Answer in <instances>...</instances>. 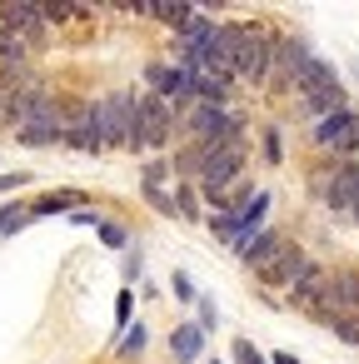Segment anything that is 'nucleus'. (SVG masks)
Masks as SVG:
<instances>
[{
    "instance_id": "f257e3e1",
    "label": "nucleus",
    "mask_w": 359,
    "mask_h": 364,
    "mask_svg": "<svg viewBox=\"0 0 359 364\" xmlns=\"http://www.w3.org/2000/svg\"><path fill=\"white\" fill-rule=\"evenodd\" d=\"M135 110H140V95H135V90H110V95L90 100L95 155H110V150L130 145V135H135Z\"/></svg>"
},
{
    "instance_id": "f03ea898",
    "label": "nucleus",
    "mask_w": 359,
    "mask_h": 364,
    "mask_svg": "<svg viewBox=\"0 0 359 364\" xmlns=\"http://www.w3.org/2000/svg\"><path fill=\"white\" fill-rule=\"evenodd\" d=\"M175 130H180V115H175L165 100L140 95L135 135H130V145H125V150H135V155H155V150H165V145H170V135H175Z\"/></svg>"
},
{
    "instance_id": "7ed1b4c3",
    "label": "nucleus",
    "mask_w": 359,
    "mask_h": 364,
    "mask_svg": "<svg viewBox=\"0 0 359 364\" xmlns=\"http://www.w3.org/2000/svg\"><path fill=\"white\" fill-rule=\"evenodd\" d=\"M274 41H279V31H269V26L245 31V46H240V60H235V85H264L269 80Z\"/></svg>"
},
{
    "instance_id": "20e7f679",
    "label": "nucleus",
    "mask_w": 359,
    "mask_h": 364,
    "mask_svg": "<svg viewBox=\"0 0 359 364\" xmlns=\"http://www.w3.org/2000/svg\"><path fill=\"white\" fill-rule=\"evenodd\" d=\"M344 314H359V269H329L324 279V299L314 304V324H334Z\"/></svg>"
},
{
    "instance_id": "39448f33",
    "label": "nucleus",
    "mask_w": 359,
    "mask_h": 364,
    "mask_svg": "<svg viewBox=\"0 0 359 364\" xmlns=\"http://www.w3.org/2000/svg\"><path fill=\"white\" fill-rule=\"evenodd\" d=\"M314 145H319V150H329L334 160H349V155L359 150V110H354V105H344V110H334V115L314 120Z\"/></svg>"
},
{
    "instance_id": "423d86ee",
    "label": "nucleus",
    "mask_w": 359,
    "mask_h": 364,
    "mask_svg": "<svg viewBox=\"0 0 359 364\" xmlns=\"http://www.w3.org/2000/svg\"><path fill=\"white\" fill-rule=\"evenodd\" d=\"M309 264H314V259H309V255H304L294 240H284V245H279V250H274V255H269V259L254 269V279H259L264 289H284V294H289Z\"/></svg>"
},
{
    "instance_id": "0eeeda50",
    "label": "nucleus",
    "mask_w": 359,
    "mask_h": 364,
    "mask_svg": "<svg viewBox=\"0 0 359 364\" xmlns=\"http://www.w3.org/2000/svg\"><path fill=\"white\" fill-rule=\"evenodd\" d=\"M319 200H324L334 215H344V220L359 225V165H354V160H334Z\"/></svg>"
},
{
    "instance_id": "6e6552de",
    "label": "nucleus",
    "mask_w": 359,
    "mask_h": 364,
    "mask_svg": "<svg viewBox=\"0 0 359 364\" xmlns=\"http://www.w3.org/2000/svg\"><path fill=\"white\" fill-rule=\"evenodd\" d=\"M60 130H65V100L60 95H45L41 110L16 130V140L31 145V150H45V145H60Z\"/></svg>"
},
{
    "instance_id": "1a4fd4ad",
    "label": "nucleus",
    "mask_w": 359,
    "mask_h": 364,
    "mask_svg": "<svg viewBox=\"0 0 359 364\" xmlns=\"http://www.w3.org/2000/svg\"><path fill=\"white\" fill-rule=\"evenodd\" d=\"M309 55H314V50H309L304 36H284V31H279V41H274V60H269V85H274V90H294V75L304 70Z\"/></svg>"
},
{
    "instance_id": "9d476101",
    "label": "nucleus",
    "mask_w": 359,
    "mask_h": 364,
    "mask_svg": "<svg viewBox=\"0 0 359 364\" xmlns=\"http://www.w3.org/2000/svg\"><path fill=\"white\" fill-rule=\"evenodd\" d=\"M0 26H6L21 46H31V50H36V46L45 41V31H50L45 16H41V6H31V0H6V6H0Z\"/></svg>"
},
{
    "instance_id": "9b49d317",
    "label": "nucleus",
    "mask_w": 359,
    "mask_h": 364,
    "mask_svg": "<svg viewBox=\"0 0 359 364\" xmlns=\"http://www.w3.org/2000/svg\"><path fill=\"white\" fill-rule=\"evenodd\" d=\"M60 145L75 155H95V125H90V100H65V130Z\"/></svg>"
},
{
    "instance_id": "f8f14e48",
    "label": "nucleus",
    "mask_w": 359,
    "mask_h": 364,
    "mask_svg": "<svg viewBox=\"0 0 359 364\" xmlns=\"http://www.w3.org/2000/svg\"><path fill=\"white\" fill-rule=\"evenodd\" d=\"M344 105H349L344 85H324V90H309V95H299V110H304V120H324V115H334V110H344Z\"/></svg>"
},
{
    "instance_id": "ddd939ff",
    "label": "nucleus",
    "mask_w": 359,
    "mask_h": 364,
    "mask_svg": "<svg viewBox=\"0 0 359 364\" xmlns=\"http://www.w3.org/2000/svg\"><path fill=\"white\" fill-rule=\"evenodd\" d=\"M85 205V190H50V195H41L36 205H31V220H45V215H70V210H80Z\"/></svg>"
},
{
    "instance_id": "4468645a",
    "label": "nucleus",
    "mask_w": 359,
    "mask_h": 364,
    "mask_svg": "<svg viewBox=\"0 0 359 364\" xmlns=\"http://www.w3.org/2000/svg\"><path fill=\"white\" fill-rule=\"evenodd\" d=\"M324 279H329V269H319V264H309L304 274H299V284L289 289V299L304 309V314H314V304L324 299Z\"/></svg>"
},
{
    "instance_id": "2eb2a0df",
    "label": "nucleus",
    "mask_w": 359,
    "mask_h": 364,
    "mask_svg": "<svg viewBox=\"0 0 359 364\" xmlns=\"http://www.w3.org/2000/svg\"><path fill=\"white\" fill-rule=\"evenodd\" d=\"M205 329L200 324H180L175 334H170V354L180 359V364H195V359H205Z\"/></svg>"
},
{
    "instance_id": "dca6fc26",
    "label": "nucleus",
    "mask_w": 359,
    "mask_h": 364,
    "mask_svg": "<svg viewBox=\"0 0 359 364\" xmlns=\"http://www.w3.org/2000/svg\"><path fill=\"white\" fill-rule=\"evenodd\" d=\"M324 85H339V75H334V65H329V60L309 55V60H304V70L294 75V95H309V90H324Z\"/></svg>"
},
{
    "instance_id": "f3484780",
    "label": "nucleus",
    "mask_w": 359,
    "mask_h": 364,
    "mask_svg": "<svg viewBox=\"0 0 359 364\" xmlns=\"http://www.w3.org/2000/svg\"><path fill=\"white\" fill-rule=\"evenodd\" d=\"M145 16H150V21H160L170 36H180V31L200 16V6H145Z\"/></svg>"
},
{
    "instance_id": "a211bd4d",
    "label": "nucleus",
    "mask_w": 359,
    "mask_h": 364,
    "mask_svg": "<svg viewBox=\"0 0 359 364\" xmlns=\"http://www.w3.org/2000/svg\"><path fill=\"white\" fill-rule=\"evenodd\" d=\"M284 240H289L284 230H269V225H259V240H254V250L245 255V269L254 274V269H259V264H264V259H269V255H274V250H279Z\"/></svg>"
},
{
    "instance_id": "6ab92c4d",
    "label": "nucleus",
    "mask_w": 359,
    "mask_h": 364,
    "mask_svg": "<svg viewBox=\"0 0 359 364\" xmlns=\"http://www.w3.org/2000/svg\"><path fill=\"white\" fill-rule=\"evenodd\" d=\"M26 225H31V205L26 200H6V205H0V240L26 230Z\"/></svg>"
},
{
    "instance_id": "aec40b11",
    "label": "nucleus",
    "mask_w": 359,
    "mask_h": 364,
    "mask_svg": "<svg viewBox=\"0 0 359 364\" xmlns=\"http://www.w3.org/2000/svg\"><path fill=\"white\" fill-rule=\"evenodd\" d=\"M140 195H145V205H150L155 215H165V220H175V195H170L165 185H155V180H140Z\"/></svg>"
},
{
    "instance_id": "412c9836",
    "label": "nucleus",
    "mask_w": 359,
    "mask_h": 364,
    "mask_svg": "<svg viewBox=\"0 0 359 364\" xmlns=\"http://www.w3.org/2000/svg\"><path fill=\"white\" fill-rule=\"evenodd\" d=\"M41 16H45V26H65V21H85L90 11L85 6H65V0H45Z\"/></svg>"
},
{
    "instance_id": "4be33fe9",
    "label": "nucleus",
    "mask_w": 359,
    "mask_h": 364,
    "mask_svg": "<svg viewBox=\"0 0 359 364\" xmlns=\"http://www.w3.org/2000/svg\"><path fill=\"white\" fill-rule=\"evenodd\" d=\"M130 324H135V289L125 284V289L115 294V339H120V334H125Z\"/></svg>"
},
{
    "instance_id": "5701e85b",
    "label": "nucleus",
    "mask_w": 359,
    "mask_h": 364,
    "mask_svg": "<svg viewBox=\"0 0 359 364\" xmlns=\"http://www.w3.org/2000/svg\"><path fill=\"white\" fill-rule=\"evenodd\" d=\"M175 195V215L180 220H200V190L195 185H180V190H170Z\"/></svg>"
},
{
    "instance_id": "b1692460",
    "label": "nucleus",
    "mask_w": 359,
    "mask_h": 364,
    "mask_svg": "<svg viewBox=\"0 0 359 364\" xmlns=\"http://www.w3.org/2000/svg\"><path fill=\"white\" fill-rule=\"evenodd\" d=\"M264 210H269V190H250V200H245L240 220H245V225H259V220H264Z\"/></svg>"
},
{
    "instance_id": "393cba45",
    "label": "nucleus",
    "mask_w": 359,
    "mask_h": 364,
    "mask_svg": "<svg viewBox=\"0 0 359 364\" xmlns=\"http://www.w3.org/2000/svg\"><path fill=\"white\" fill-rule=\"evenodd\" d=\"M210 235H220V240L230 245V240L240 235V215H225V210H215V215H210Z\"/></svg>"
},
{
    "instance_id": "a878e982",
    "label": "nucleus",
    "mask_w": 359,
    "mask_h": 364,
    "mask_svg": "<svg viewBox=\"0 0 359 364\" xmlns=\"http://www.w3.org/2000/svg\"><path fill=\"white\" fill-rule=\"evenodd\" d=\"M100 245H105V250H130V230L115 225V220H105V225H100Z\"/></svg>"
},
{
    "instance_id": "bb28decb",
    "label": "nucleus",
    "mask_w": 359,
    "mask_h": 364,
    "mask_svg": "<svg viewBox=\"0 0 359 364\" xmlns=\"http://www.w3.org/2000/svg\"><path fill=\"white\" fill-rule=\"evenodd\" d=\"M230 354H235V364H269V359H264V354H259V349H254V344H250L245 334H235Z\"/></svg>"
},
{
    "instance_id": "cd10ccee",
    "label": "nucleus",
    "mask_w": 359,
    "mask_h": 364,
    "mask_svg": "<svg viewBox=\"0 0 359 364\" xmlns=\"http://www.w3.org/2000/svg\"><path fill=\"white\" fill-rule=\"evenodd\" d=\"M329 329H334L344 344H354V349H359V314H344V319H334Z\"/></svg>"
},
{
    "instance_id": "c85d7f7f",
    "label": "nucleus",
    "mask_w": 359,
    "mask_h": 364,
    "mask_svg": "<svg viewBox=\"0 0 359 364\" xmlns=\"http://www.w3.org/2000/svg\"><path fill=\"white\" fill-rule=\"evenodd\" d=\"M120 349H125V354H140V349H145V329H140V324H130V329L120 334Z\"/></svg>"
},
{
    "instance_id": "c756f323",
    "label": "nucleus",
    "mask_w": 359,
    "mask_h": 364,
    "mask_svg": "<svg viewBox=\"0 0 359 364\" xmlns=\"http://www.w3.org/2000/svg\"><path fill=\"white\" fill-rule=\"evenodd\" d=\"M264 160H269V165H279V160H284V145H279V130H264Z\"/></svg>"
},
{
    "instance_id": "7c9ffc66",
    "label": "nucleus",
    "mask_w": 359,
    "mask_h": 364,
    "mask_svg": "<svg viewBox=\"0 0 359 364\" xmlns=\"http://www.w3.org/2000/svg\"><path fill=\"white\" fill-rule=\"evenodd\" d=\"M31 185V175L26 170H11V175H0V195H6V190H26Z\"/></svg>"
},
{
    "instance_id": "2f4dec72",
    "label": "nucleus",
    "mask_w": 359,
    "mask_h": 364,
    "mask_svg": "<svg viewBox=\"0 0 359 364\" xmlns=\"http://www.w3.org/2000/svg\"><path fill=\"white\" fill-rule=\"evenodd\" d=\"M215 324H220V314H215V299H200V329L210 334Z\"/></svg>"
},
{
    "instance_id": "473e14b6",
    "label": "nucleus",
    "mask_w": 359,
    "mask_h": 364,
    "mask_svg": "<svg viewBox=\"0 0 359 364\" xmlns=\"http://www.w3.org/2000/svg\"><path fill=\"white\" fill-rule=\"evenodd\" d=\"M70 220H75V225H95V230L105 225V220H100V215H95L90 205H80V210H70Z\"/></svg>"
},
{
    "instance_id": "72a5a7b5",
    "label": "nucleus",
    "mask_w": 359,
    "mask_h": 364,
    "mask_svg": "<svg viewBox=\"0 0 359 364\" xmlns=\"http://www.w3.org/2000/svg\"><path fill=\"white\" fill-rule=\"evenodd\" d=\"M170 284H175V299H185V304L195 299V284H190V274H175Z\"/></svg>"
},
{
    "instance_id": "f704fd0d",
    "label": "nucleus",
    "mask_w": 359,
    "mask_h": 364,
    "mask_svg": "<svg viewBox=\"0 0 359 364\" xmlns=\"http://www.w3.org/2000/svg\"><path fill=\"white\" fill-rule=\"evenodd\" d=\"M145 180H155V185H165V160H150V165H145Z\"/></svg>"
},
{
    "instance_id": "c9c22d12",
    "label": "nucleus",
    "mask_w": 359,
    "mask_h": 364,
    "mask_svg": "<svg viewBox=\"0 0 359 364\" xmlns=\"http://www.w3.org/2000/svg\"><path fill=\"white\" fill-rule=\"evenodd\" d=\"M269 364H299V359H294L289 349H274V354H269Z\"/></svg>"
},
{
    "instance_id": "e433bc0d",
    "label": "nucleus",
    "mask_w": 359,
    "mask_h": 364,
    "mask_svg": "<svg viewBox=\"0 0 359 364\" xmlns=\"http://www.w3.org/2000/svg\"><path fill=\"white\" fill-rule=\"evenodd\" d=\"M6 100H11V90H6V85H0V125H6Z\"/></svg>"
}]
</instances>
